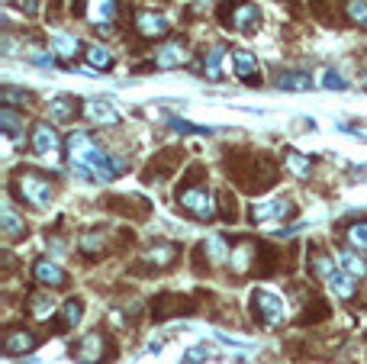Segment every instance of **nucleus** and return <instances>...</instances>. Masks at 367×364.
Here are the masks:
<instances>
[{
  "label": "nucleus",
  "mask_w": 367,
  "mask_h": 364,
  "mask_svg": "<svg viewBox=\"0 0 367 364\" xmlns=\"http://www.w3.org/2000/svg\"><path fill=\"white\" fill-rule=\"evenodd\" d=\"M65 145H68L71 171H75L77 177H87V181H94V184H107L122 171V161H116L113 155L97 149L94 139L87 136L84 130H75Z\"/></svg>",
  "instance_id": "nucleus-1"
},
{
  "label": "nucleus",
  "mask_w": 367,
  "mask_h": 364,
  "mask_svg": "<svg viewBox=\"0 0 367 364\" xmlns=\"http://www.w3.org/2000/svg\"><path fill=\"white\" fill-rule=\"evenodd\" d=\"M197 175H200V168H193L191 175H187V181L177 187V194H174L177 210L197 222H213L219 216V203H216L213 190L203 181H197Z\"/></svg>",
  "instance_id": "nucleus-2"
},
{
  "label": "nucleus",
  "mask_w": 367,
  "mask_h": 364,
  "mask_svg": "<svg viewBox=\"0 0 367 364\" xmlns=\"http://www.w3.org/2000/svg\"><path fill=\"white\" fill-rule=\"evenodd\" d=\"M10 190H13L16 200H23V203L32 206V210H46V206L52 203V197H55L52 177L39 175V171H30V168L16 171L13 181H10Z\"/></svg>",
  "instance_id": "nucleus-3"
},
{
  "label": "nucleus",
  "mask_w": 367,
  "mask_h": 364,
  "mask_svg": "<svg viewBox=\"0 0 367 364\" xmlns=\"http://www.w3.org/2000/svg\"><path fill=\"white\" fill-rule=\"evenodd\" d=\"M313 277H319L338 300H352V296L358 294V284H354L358 277H352V274L345 271L342 265H335V258H329V255H313Z\"/></svg>",
  "instance_id": "nucleus-4"
},
{
  "label": "nucleus",
  "mask_w": 367,
  "mask_h": 364,
  "mask_svg": "<svg viewBox=\"0 0 367 364\" xmlns=\"http://www.w3.org/2000/svg\"><path fill=\"white\" fill-rule=\"evenodd\" d=\"M232 168V165H229ZM232 175H236V181L242 184L245 190H252V194H261V190H268L277 184V168L274 161L268 158V155H248V165H236L232 168Z\"/></svg>",
  "instance_id": "nucleus-5"
},
{
  "label": "nucleus",
  "mask_w": 367,
  "mask_h": 364,
  "mask_svg": "<svg viewBox=\"0 0 367 364\" xmlns=\"http://www.w3.org/2000/svg\"><path fill=\"white\" fill-rule=\"evenodd\" d=\"M216 16H219V23L226 30H236V32H252L261 23V10L255 0H222Z\"/></svg>",
  "instance_id": "nucleus-6"
},
{
  "label": "nucleus",
  "mask_w": 367,
  "mask_h": 364,
  "mask_svg": "<svg viewBox=\"0 0 367 364\" xmlns=\"http://www.w3.org/2000/svg\"><path fill=\"white\" fill-rule=\"evenodd\" d=\"M113 341H110L107 332H100V329H94V332H87L84 339L75 345V358L77 364H110V358H113Z\"/></svg>",
  "instance_id": "nucleus-7"
},
{
  "label": "nucleus",
  "mask_w": 367,
  "mask_h": 364,
  "mask_svg": "<svg viewBox=\"0 0 367 364\" xmlns=\"http://www.w3.org/2000/svg\"><path fill=\"white\" fill-rule=\"evenodd\" d=\"M252 316L258 319L261 326L277 329V326H283V319H287V303H283L277 294H271V290H255L252 294Z\"/></svg>",
  "instance_id": "nucleus-8"
},
{
  "label": "nucleus",
  "mask_w": 367,
  "mask_h": 364,
  "mask_svg": "<svg viewBox=\"0 0 367 364\" xmlns=\"http://www.w3.org/2000/svg\"><path fill=\"white\" fill-rule=\"evenodd\" d=\"M75 13L84 16V20H87V23H91L97 32L110 36V32H113L116 0H81V4H75Z\"/></svg>",
  "instance_id": "nucleus-9"
},
{
  "label": "nucleus",
  "mask_w": 367,
  "mask_h": 364,
  "mask_svg": "<svg viewBox=\"0 0 367 364\" xmlns=\"http://www.w3.org/2000/svg\"><path fill=\"white\" fill-rule=\"evenodd\" d=\"M32 149H36V155L39 158H49V161H55V158H61V139H58V132L49 126V123H39V126H32Z\"/></svg>",
  "instance_id": "nucleus-10"
},
{
  "label": "nucleus",
  "mask_w": 367,
  "mask_h": 364,
  "mask_svg": "<svg viewBox=\"0 0 367 364\" xmlns=\"http://www.w3.org/2000/svg\"><path fill=\"white\" fill-rule=\"evenodd\" d=\"M136 32L142 39H165L171 32V23L165 13H155V10H139L136 13Z\"/></svg>",
  "instance_id": "nucleus-11"
},
{
  "label": "nucleus",
  "mask_w": 367,
  "mask_h": 364,
  "mask_svg": "<svg viewBox=\"0 0 367 364\" xmlns=\"http://www.w3.org/2000/svg\"><path fill=\"white\" fill-rule=\"evenodd\" d=\"M177 258H181V249H177L174 242H155L152 249L142 255V265H146V271H165V268H171Z\"/></svg>",
  "instance_id": "nucleus-12"
},
{
  "label": "nucleus",
  "mask_w": 367,
  "mask_h": 364,
  "mask_svg": "<svg viewBox=\"0 0 367 364\" xmlns=\"http://www.w3.org/2000/svg\"><path fill=\"white\" fill-rule=\"evenodd\" d=\"M248 216H252V222H274V220H287V216H293V203L290 200H261V203H255L252 210H248Z\"/></svg>",
  "instance_id": "nucleus-13"
},
{
  "label": "nucleus",
  "mask_w": 367,
  "mask_h": 364,
  "mask_svg": "<svg viewBox=\"0 0 367 364\" xmlns=\"http://www.w3.org/2000/svg\"><path fill=\"white\" fill-rule=\"evenodd\" d=\"M84 113L91 116V123H97V126H120V110L113 106V100L107 97H91L84 103Z\"/></svg>",
  "instance_id": "nucleus-14"
},
{
  "label": "nucleus",
  "mask_w": 367,
  "mask_h": 364,
  "mask_svg": "<svg viewBox=\"0 0 367 364\" xmlns=\"http://www.w3.org/2000/svg\"><path fill=\"white\" fill-rule=\"evenodd\" d=\"M32 277H36V284H42V287H49V290L68 287V271H65V268H58L55 261H49V258L36 261V268H32Z\"/></svg>",
  "instance_id": "nucleus-15"
},
{
  "label": "nucleus",
  "mask_w": 367,
  "mask_h": 364,
  "mask_svg": "<svg viewBox=\"0 0 367 364\" xmlns=\"http://www.w3.org/2000/svg\"><path fill=\"white\" fill-rule=\"evenodd\" d=\"M187 61H191V52H187L181 42H168V46H161L158 52H155L152 68L171 71V68H181V65H187Z\"/></svg>",
  "instance_id": "nucleus-16"
},
{
  "label": "nucleus",
  "mask_w": 367,
  "mask_h": 364,
  "mask_svg": "<svg viewBox=\"0 0 367 364\" xmlns=\"http://www.w3.org/2000/svg\"><path fill=\"white\" fill-rule=\"evenodd\" d=\"M232 65H236V75L242 77L248 87H258V84H261L258 58H255L248 49H232Z\"/></svg>",
  "instance_id": "nucleus-17"
},
{
  "label": "nucleus",
  "mask_w": 367,
  "mask_h": 364,
  "mask_svg": "<svg viewBox=\"0 0 367 364\" xmlns=\"http://www.w3.org/2000/svg\"><path fill=\"white\" fill-rule=\"evenodd\" d=\"M222 58H226V49L222 46H210L200 55V75L207 81H222Z\"/></svg>",
  "instance_id": "nucleus-18"
},
{
  "label": "nucleus",
  "mask_w": 367,
  "mask_h": 364,
  "mask_svg": "<svg viewBox=\"0 0 367 364\" xmlns=\"http://www.w3.org/2000/svg\"><path fill=\"white\" fill-rule=\"evenodd\" d=\"M39 335H32L30 329H10L7 335H4V351L7 355H26V351L36 349Z\"/></svg>",
  "instance_id": "nucleus-19"
},
{
  "label": "nucleus",
  "mask_w": 367,
  "mask_h": 364,
  "mask_svg": "<svg viewBox=\"0 0 367 364\" xmlns=\"http://www.w3.org/2000/svg\"><path fill=\"white\" fill-rule=\"evenodd\" d=\"M77 113H81V100L71 97V94H61V97H55L52 103H49V116H52V123H71Z\"/></svg>",
  "instance_id": "nucleus-20"
},
{
  "label": "nucleus",
  "mask_w": 367,
  "mask_h": 364,
  "mask_svg": "<svg viewBox=\"0 0 367 364\" xmlns=\"http://www.w3.org/2000/svg\"><path fill=\"white\" fill-rule=\"evenodd\" d=\"M177 313H187V300H184L181 294H161L152 300L155 319H168V316H177Z\"/></svg>",
  "instance_id": "nucleus-21"
},
{
  "label": "nucleus",
  "mask_w": 367,
  "mask_h": 364,
  "mask_svg": "<svg viewBox=\"0 0 367 364\" xmlns=\"http://www.w3.org/2000/svg\"><path fill=\"white\" fill-rule=\"evenodd\" d=\"M26 306H30V316L36 319V322H49V319L58 313V306H55L52 294H32L30 300H26Z\"/></svg>",
  "instance_id": "nucleus-22"
},
{
  "label": "nucleus",
  "mask_w": 367,
  "mask_h": 364,
  "mask_svg": "<svg viewBox=\"0 0 367 364\" xmlns=\"http://www.w3.org/2000/svg\"><path fill=\"white\" fill-rule=\"evenodd\" d=\"M255 258H258V245L255 242H238V249H232V255H229V268L236 274H245L248 268L255 265Z\"/></svg>",
  "instance_id": "nucleus-23"
},
{
  "label": "nucleus",
  "mask_w": 367,
  "mask_h": 364,
  "mask_svg": "<svg viewBox=\"0 0 367 364\" xmlns=\"http://www.w3.org/2000/svg\"><path fill=\"white\" fill-rule=\"evenodd\" d=\"M338 265L352 274V277H358V281H364L367 277V258H361V251H354L352 245L338 251Z\"/></svg>",
  "instance_id": "nucleus-24"
},
{
  "label": "nucleus",
  "mask_w": 367,
  "mask_h": 364,
  "mask_svg": "<svg viewBox=\"0 0 367 364\" xmlns=\"http://www.w3.org/2000/svg\"><path fill=\"white\" fill-rule=\"evenodd\" d=\"M277 87H281V91L303 94V91L313 87V77L306 75V71H281V75H277Z\"/></svg>",
  "instance_id": "nucleus-25"
},
{
  "label": "nucleus",
  "mask_w": 367,
  "mask_h": 364,
  "mask_svg": "<svg viewBox=\"0 0 367 364\" xmlns=\"http://www.w3.org/2000/svg\"><path fill=\"white\" fill-rule=\"evenodd\" d=\"M283 165H287V171H290L293 177H300V181H306V177L313 175V161H309V155H300V152H293V149L283 152Z\"/></svg>",
  "instance_id": "nucleus-26"
},
{
  "label": "nucleus",
  "mask_w": 367,
  "mask_h": 364,
  "mask_svg": "<svg viewBox=\"0 0 367 364\" xmlns=\"http://www.w3.org/2000/svg\"><path fill=\"white\" fill-rule=\"evenodd\" d=\"M103 245H107V232H103V229H91V232H84L81 239H77V249L84 251L87 258L103 255Z\"/></svg>",
  "instance_id": "nucleus-27"
},
{
  "label": "nucleus",
  "mask_w": 367,
  "mask_h": 364,
  "mask_svg": "<svg viewBox=\"0 0 367 364\" xmlns=\"http://www.w3.org/2000/svg\"><path fill=\"white\" fill-rule=\"evenodd\" d=\"M84 61L94 71H110L113 68V52L107 46H87L84 49Z\"/></svg>",
  "instance_id": "nucleus-28"
},
{
  "label": "nucleus",
  "mask_w": 367,
  "mask_h": 364,
  "mask_svg": "<svg viewBox=\"0 0 367 364\" xmlns=\"http://www.w3.org/2000/svg\"><path fill=\"white\" fill-rule=\"evenodd\" d=\"M200 251H203V255H207V258L213 261V265H219V261H226V258H229V255H232L229 242H226L222 235H213L210 242H203V245H200Z\"/></svg>",
  "instance_id": "nucleus-29"
},
{
  "label": "nucleus",
  "mask_w": 367,
  "mask_h": 364,
  "mask_svg": "<svg viewBox=\"0 0 367 364\" xmlns=\"http://www.w3.org/2000/svg\"><path fill=\"white\" fill-rule=\"evenodd\" d=\"M345 20L348 26L367 30V0H345Z\"/></svg>",
  "instance_id": "nucleus-30"
},
{
  "label": "nucleus",
  "mask_w": 367,
  "mask_h": 364,
  "mask_svg": "<svg viewBox=\"0 0 367 364\" xmlns=\"http://www.w3.org/2000/svg\"><path fill=\"white\" fill-rule=\"evenodd\" d=\"M0 222H4V235H7V239H23V235H26V222L20 220L10 206L0 210Z\"/></svg>",
  "instance_id": "nucleus-31"
},
{
  "label": "nucleus",
  "mask_w": 367,
  "mask_h": 364,
  "mask_svg": "<svg viewBox=\"0 0 367 364\" xmlns=\"http://www.w3.org/2000/svg\"><path fill=\"white\" fill-rule=\"evenodd\" d=\"M81 319H84V300L71 296L68 303L61 306V329H75Z\"/></svg>",
  "instance_id": "nucleus-32"
},
{
  "label": "nucleus",
  "mask_w": 367,
  "mask_h": 364,
  "mask_svg": "<svg viewBox=\"0 0 367 364\" xmlns=\"http://www.w3.org/2000/svg\"><path fill=\"white\" fill-rule=\"evenodd\" d=\"M345 242L352 245L354 251L367 255V220H364V222H352V226H345Z\"/></svg>",
  "instance_id": "nucleus-33"
},
{
  "label": "nucleus",
  "mask_w": 367,
  "mask_h": 364,
  "mask_svg": "<svg viewBox=\"0 0 367 364\" xmlns=\"http://www.w3.org/2000/svg\"><path fill=\"white\" fill-rule=\"evenodd\" d=\"M52 49L61 55V58H75L77 49H81V42H77L75 36H65V32H58V36H52Z\"/></svg>",
  "instance_id": "nucleus-34"
},
{
  "label": "nucleus",
  "mask_w": 367,
  "mask_h": 364,
  "mask_svg": "<svg viewBox=\"0 0 367 364\" xmlns=\"http://www.w3.org/2000/svg\"><path fill=\"white\" fill-rule=\"evenodd\" d=\"M0 123H4V132H7L13 142H20V116L13 113V106H4L0 110Z\"/></svg>",
  "instance_id": "nucleus-35"
},
{
  "label": "nucleus",
  "mask_w": 367,
  "mask_h": 364,
  "mask_svg": "<svg viewBox=\"0 0 367 364\" xmlns=\"http://www.w3.org/2000/svg\"><path fill=\"white\" fill-rule=\"evenodd\" d=\"M0 100H4L7 106H26V103H30V94L16 91V87H10V84H7V87L0 91Z\"/></svg>",
  "instance_id": "nucleus-36"
},
{
  "label": "nucleus",
  "mask_w": 367,
  "mask_h": 364,
  "mask_svg": "<svg viewBox=\"0 0 367 364\" xmlns=\"http://www.w3.org/2000/svg\"><path fill=\"white\" fill-rule=\"evenodd\" d=\"M322 87H326V91H345V84H348V81H345V77L342 75H338V71H332V68H326V71H322Z\"/></svg>",
  "instance_id": "nucleus-37"
},
{
  "label": "nucleus",
  "mask_w": 367,
  "mask_h": 364,
  "mask_svg": "<svg viewBox=\"0 0 367 364\" xmlns=\"http://www.w3.org/2000/svg\"><path fill=\"white\" fill-rule=\"evenodd\" d=\"M219 206H222V220L226 222H236L238 220V210H236V200L229 197V190H222V200H219Z\"/></svg>",
  "instance_id": "nucleus-38"
},
{
  "label": "nucleus",
  "mask_w": 367,
  "mask_h": 364,
  "mask_svg": "<svg viewBox=\"0 0 367 364\" xmlns=\"http://www.w3.org/2000/svg\"><path fill=\"white\" fill-rule=\"evenodd\" d=\"M168 126L171 130H177V132H200V136H203V132H213V130H207V126H193V123H187V120H177V116H171L168 120Z\"/></svg>",
  "instance_id": "nucleus-39"
},
{
  "label": "nucleus",
  "mask_w": 367,
  "mask_h": 364,
  "mask_svg": "<svg viewBox=\"0 0 367 364\" xmlns=\"http://www.w3.org/2000/svg\"><path fill=\"white\" fill-rule=\"evenodd\" d=\"M207 358H210V349L207 345H197V349H191L184 355V364H200V361H207Z\"/></svg>",
  "instance_id": "nucleus-40"
},
{
  "label": "nucleus",
  "mask_w": 367,
  "mask_h": 364,
  "mask_svg": "<svg viewBox=\"0 0 367 364\" xmlns=\"http://www.w3.org/2000/svg\"><path fill=\"white\" fill-rule=\"evenodd\" d=\"M361 84H364V91H367V71H364V75H361Z\"/></svg>",
  "instance_id": "nucleus-41"
}]
</instances>
